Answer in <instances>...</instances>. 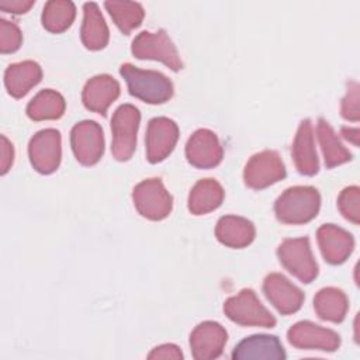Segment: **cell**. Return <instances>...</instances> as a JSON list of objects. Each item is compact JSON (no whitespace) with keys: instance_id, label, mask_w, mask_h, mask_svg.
<instances>
[{"instance_id":"cell-18","label":"cell","mask_w":360,"mask_h":360,"mask_svg":"<svg viewBox=\"0 0 360 360\" xmlns=\"http://www.w3.org/2000/svg\"><path fill=\"white\" fill-rule=\"evenodd\" d=\"M291 155L297 170L304 176H314L319 172V160L315 150L314 128L311 120H302L291 148Z\"/></svg>"},{"instance_id":"cell-17","label":"cell","mask_w":360,"mask_h":360,"mask_svg":"<svg viewBox=\"0 0 360 360\" xmlns=\"http://www.w3.org/2000/svg\"><path fill=\"white\" fill-rule=\"evenodd\" d=\"M118 82L110 75H97L86 82L82 101L87 110L105 115L108 107L118 98Z\"/></svg>"},{"instance_id":"cell-6","label":"cell","mask_w":360,"mask_h":360,"mask_svg":"<svg viewBox=\"0 0 360 360\" xmlns=\"http://www.w3.org/2000/svg\"><path fill=\"white\" fill-rule=\"evenodd\" d=\"M131 52L138 59L159 60L174 72L183 69L177 48L165 30H159L158 32H139L132 41Z\"/></svg>"},{"instance_id":"cell-2","label":"cell","mask_w":360,"mask_h":360,"mask_svg":"<svg viewBox=\"0 0 360 360\" xmlns=\"http://www.w3.org/2000/svg\"><path fill=\"white\" fill-rule=\"evenodd\" d=\"M120 73L127 82L129 94L148 104H163L173 96V83L160 72L143 70L124 63Z\"/></svg>"},{"instance_id":"cell-34","label":"cell","mask_w":360,"mask_h":360,"mask_svg":"<svg viewBox=\"0 0 360 360\" xmlns=\"http://www.w3.org/2000/svg\"><path fill=\"white\" fill-rule=\"evenodd\" d=\"M34 0H3L0 1V8L3 11H7V13H14V14H22V13H27L32 6H34Z\"/></svg>"},{"instance_id":"cell-9","label":"cell","mask_w":360,"mask_h":360,"mask_svg":"<svg viewBox=\"0 0 360 360\" xmlns=\"http://www.w3.org/2000/svg\"><path fill=\"white\" fill-rule=\"evenodd\" d=\"M28 155L32 167L42 174L53 173L62 158L60 132L53 128H46L37 132L28 143Z\"/></svg>"},{"instance_id":"cell-3","label":"cell","mask_w":360,"mask_h":360,"mask_svg":"<svg viewBox=\"0 0 360 360\" xmlns=\"http://www.w3.org/2000/svg\"><path fill=\"white\" fill-rule=\"evenodd\" d=\"M225 315L235 323L242 326L274 328L276 318L259 301L252 288H243L236 295L229 297L224 302Z\"/></svg>"},{"instance_id":"cell-16","label":"cell","mask_w":360,"mask_h":360,"mask_svg":"<svg viewBox=\"0 0 360 360\" xmlns=\"http://www.w3.org/2000/svg\"><path fill=\"white\" fill-rule=\"evenodd\" d=\"M316 240L323 259L330 264H342L352 255L354 239L352 233L333 224H325L316 231Z\"/></svg>"},{"instance_id":"cell-33","label":"cell","mask_w":360,"mask_h":360,"mask_svg":"<svg viewBox=\"0 0 360 360\" xmlns=\"http://www.w3.org/2000/svg\"><path fill=\"white\" fill-rule=\"evenodd\" d=\"M184 356L181 350L173 343H165L155 347L149 354L148 359H172V360H181Z\"/></svg>"},{"instance_id":"cell-32","label":"cell","mask_w":360,"mask_h":360,"mask_svg":"<svg viewBox=\"0 0 360 360\" xmlns=\"http://www.w3.org/2000/svg\"><path fill=\"white\" fill-rule=\"evenodd\" d=\"M0 173L6 174L14 160V148L4 135L0 136Z\"/></svg>"},{"instance_id":"cell-22","label":"cell","mask_w":360,"mask_h":360,"mask_svg":"<svg viewBox=\"0 0 360 360\" xmlns=\"http://www.w3.org/2000/svg\"><path fill=\"white\" fill-rule=\"evenodd\" d=\"M83 24L80 30L82 42L90 51L103 49L108 44V27L96 3H84Z\"/></svg>"},{"instance_id":"cell-13","label":"cell","mask_w":360,"mask_h":360,"mask_svg":"<svg viewBox=\"0 0 360 360\" xmlns=\"http://www.w3.org/2000/svg\"><path fill=\"white\" fill-rule=\"evenodd\" d=\"M263 292L281 315L297 312L302 307L305 298L304 292L280 273H270L266 276L263 281Z\"/></svg>"},{"instance_id":"cell-12","label":"cell","mask_w":360,"mask_h":360,"mask_svg":"<svg viewBox=\"0 0 360 360\" xmlns=\"http://www.w3.org/2000/svg\"><path fill=\"white\" fill-rule=\"evenodd\" d=\"M179 139L177 124L167 117H155L146 129V159L150 163L165 160L176 146Z\"/></svg>"},{"instance_id":"cell-28","label":"cell","mask_w":360,"mask_h":360,"mask_svg":"<svg viewBox=\"0 0 360 360\" xmlns=\"http://www.w3.org/2000/svg\"><path fill=\"white\" fill-rule=\"evenodd\" d=\"M104 6L115 25L125 35L138 28L145 15L142 6L134 1H105Z\"/></svg>"},{"instance_id":"cell-29","label":"cell","mask_w":360,"mask_h":360,"mask_svg":"<svg viewBox=\"0 0 360 360\" xmlns=\"http://www.w3.org/2000/svg\"><path fill=\"white\" fill-rule=\"evenodd\" d=\"M338 208L340 214L350 222H360V188L349 186L343 188L338 197Z\"/></svg>"},{"instance_id":"cell-1","label":"cell","mask_w":360,"mask_h":360,"mask_svg":"<svg viewBox=\"0 0 360 360\" xmlns=\"http://www.w3.org/2000/svg\"><path fill=\"white\" fill-rule=\"evenodd\" d=\"M321 208V195L312 186L287 188L274 202V212L280 222L300 225L312 221Z\"/></svg>"},{"instance_id":"cell-4","label":"cell","mask_w":360,"mask_h":360,"mask_svg":"<svg viewBox=\"0 0 360 360\" xmlns=\"http://www.w3.org/2000/svg\"><path fill=\"white\" fill-rule=\"evenodd\" d=\"M139 121L141 112L132 104H122L112 114L111 152L118 162H127L132 158L136 148Z\"/></svg>"},{"instance_id":"cell-30","label":"cell","mask_w":360,"mask_h":360,"mask_svg":"<svg viewBox=\"0 0 360 360\" xmlns=\"http://www.w3.org/2000/svg\"><path fill=\"white\" fill-rule=\"evenodd\" d=\"M22 42V34L20 28L7 20H0V52L11 53L15 52Z\"/></svg>"},{"instance_id":"cell-24","label":"cell","mask_w":360,"mask_h":360,"mask_svg":"<svg viewBox=\"0 0 360 360\" xmlns=\"http://www.w3.org/2000/svg\"><path fill=\"white\" fill-rule=\"evenodd\" d=\"M349 308L346 294L336 287H325L314 297V309L316 315L328 322L339 323L345 319Z\"/></svg>"},{"instance_id":"cell-27","label":"cell","mask_w":360,"mask_h":360,"mask_svg":"<svg viewBox=\"0 0 360 360\" xmlns=\"http://www.w3.org/2000/svg\"><path fill=\"white\" fill-rule=\"evenodd\" d=\"M76 15V7L68 0H51L44 6L42 25L45 30L53 34L66 31Z\"/></svg>"},{"instance_id":"cell-11","label":"cell","mask_w":360,"mask_h":360,"mask_svg":"<svg viewBox=\"0 0 360 360\" xmlns=\"http://www.w3.org/2000/svg\"><path fill=\"white\" fill-rule=\"evenodd\" d=\"M288 343L297 349L335 352L340 346V336L328 328H322L311 321H301L287 332Z\"/></svg>"},{"instance_id":"cell-25","label":"cell","mask_w":360,"mask_h":360,"mask_svg":"<svg viewBox=\"0 0 360 360\" xmlns=\"http://www.w3.org/2000/svg\"><path fill=\"white\" fill-rule=\"evenodd\" d=\"M316 136L323 153L325 166L328 169L352 160V153L343 146L333 128L323 118L318 120Z\"/></svg>"},{"instance_id":"cell-10","label":"cell","mask_w":360,"mask_h":360,"mask_svg":"<svg viewBox=\"0 0 360 360\" xmlns=\"http://www.w3.org/2000/svg\"><path fill=\"white\" fill-rule=\"evenodd\" d=\"M70 146L83 166L96 165L104 153V135L96 121H80L70 131Z\"/></svg>"},{"instance_id":"cell-19","label":"cell","mask_w":360,"mask_h":360,"mask_svg":"<svg viewBox=\"0 0 360 360\" xmlns=\"http://www.w3.org/2000/svg\"><path fill=\"white\" fill-rule=\"evenodd\" d=\"M231 357L233 360H246V359L284 360L285 352L277 336L252 335L240 340L233 347Z\"/></svg>"},{"instance_id":"cell-35","label":"cell","mask_w":360,"mask_h":360,"mask_svg":"<svg viewBox=\"0 0 360 360\" xmlns=\"http://www.w3.org/2000/svg\"><path fill=\"white\" fill-rule=\"evenodd\" d=\"M340 132H342L343 138H345V139H347V141H350L354 146H357V145H359V136H360V135H359V128L342 127Z\"/></svg>"},{"instance_id":"cell-31","label":"cell","mask_w":360,"mask_h":360,"mask_svg":"<svg viewBox=\"0 0 360 360\" xmlns=\"http://www.w3.org/2000/svg\"><path fill=\"white\" fill-rule=\"evenodd\" d=\"M340 114L347 121H359V84L356 82H350L347 87V93L340 104Z\"/></svg>"},{"instance_id":"cell-8","label":"cell","mask_w":360,"mask_h":360,"mask_svg":"<svg viewBox=\"0 0 360 360\" xmlns=\"http://www.w3.org/2000/svg\"><path fill=\"white\" fill-rule=\"evenodd\" d=\"M285 166L276 150H262L253 155L243 170V180L253 190L266 188L285 177Z\"/></svg>"},{"instance_id":"cell-14","label":"cell","mask_w":360,"mask_h":360,"mask_svg":"<svg viewBox=\"0 0 360 360\" xmlns=\"http://www.w3.org/2000/svg\"><path fill=\"white\" fill-rule=\"evenodd\" d=\"M228 333L225 328L214 321L198 323L190 333V347L197 360H211L222 354Z\"/></svg>"},{"instance_id":"cell-5","label":"cell","mask_w":360,"mask_h":360,"mask_svg":"<svg viewBox=\"0 0 360 360\" xmlns=\"http://www.w3.org/2000/svg\"><path fill=\"white\" fill-rule=\"evenodd\" d=\"M277 256L280 263L300 281L309 284L318 276V263L314 259L308 238L284 239L278 249Z\"/></svg>"},{"instance_id":"cell-7","label":"cell","mask_w":360,"mask_h":360,"mask_svg":"<svg viewBox=\"0 0 360 360\" xmlns=\"http://www.w3.org/2000/svg\"><path fill=\"white\" fill-rule=\"evenodd\" d=\"M132 201L136 211L150 221L165 219L173 208V197L158 177L138 183L132 191Z\"/></svg>"},{"instance_id":"cell-26","label":"cell","mask_w":360,"mask_h":360,"mask_svg":"<svg viewBox=\"0 0 360 360\" xmlns=\"http://www.w3.org/2000/svg\"><path fill=\"white\" fill-rule=\"evenodd\" d=\"M66 108L62 94L52 89L41 90L27 105V115L34 121L58 120Z\"/></svg>"},{"instance_id":"cell-21","label":"cell","mask_w":360,"mask_h":360,"mask_svg":"<svg viewBox=\"0 0 360 360\" xmlns=\"http://www.w3.org/2000/svg\"><path fill=\"white\" fill-rule=\"evenodd\" d=\"M42 79L41 66L34 60L10 65L4 72V86L14 98L24 97Z\"/></svg>"},{"instance_id":"cell-23","label":"cell","mask_w":360,"mask_h":360,"mask_svg":"<svg viewBox=\"0 0 360 360\" xmlns=\"http://www.w3.org/2000/svg\"><path fill=\"white\" fill-rule=\"evenodd\" d=\"M225 191L214 179H202L194 184L188 195V210L194 215H204L217 210L224 201Z\"/></svg>"},{"instance_id":"cell-15","label":"cell","mask_w":360,"mask_h":360,"mask_svg":"<svg viewBox=\"0 0 360 360\" xmlns=\"http://www.w3.org/2000/svg\"><path fill=\"white\" fill-rule=\"evenodd\" d=\"M222 156L224 149L218 136L207 128L197 129L186 143V158L194 167H215L221 163Z\"/></svg>"},{"instance_id":"cell-20","label":"cell","mask_w":360,"mask_h":360,"mask_svg":"<svg viewBox=\"0 0 360 360\" xmlns=\"http://www.w3.org/2000/svg\"><path fill=\"white\" fill-rule=\"evenodd\" d=\"M256 229L252 221L236 217V215H225L221 217L215 226V236L217 239L233 249H242L250 245L255 239Z\"/></svg>"}]
</instances>
